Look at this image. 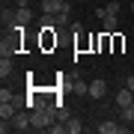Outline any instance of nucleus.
Masks as SVG:
<instances>
[{
    "label": "nucleus",
    "mask_w": 134,
    "mask_h": 134,
    "mask_svg": "<svg viewBox=\"0 0 134 134\" xmlns=\"http://www.w3.org/2000/svg\"><path fill=\"white\" fill-rule=\"evenodd\" d=\"M9 75H12V60L3 57V60H0V77H9Z\"/></svg>",
    "instance_id": "nucleus-9"
},
{
    "label": "nucleus",
    "mask_w": 134,
    "mask_h": 134,
    "mask_svg": "<svg viewBox=\"0 0 134 134\" xmlns=\"http://www.w3.org/2000/svg\"><path fill=\"white\" fill-rule=\"evenodd\" d=\"M12 125H15V131H33V125H30V113H27V110H18V113L12 116Z\"/></svg>",
    "instance_id": "nucleus-2"
},
{
    "label": "nucleus",
    "mask_w": 134,
    "mask_h": 134,
    "mask_svg": "<svg viewBox=\"0 0 134 134\" xmlns=\"http://www.w3.org/2000/svg\"><path fill=\"white\" fill-rule=\"evenodd\" d=\"M104 92H107V83L101 81V77H96V81H90V92H86L90 98H104Z\"/></svg>",
    "instance_id": "nucleus-4"
},
{
    "label": "nucleus",
    "mask_w": 134,
    "mask_h": 134,
    "mask_svg": "<svg viewBox=\"0 0 134 134\" xmlns=\"http://www.w3.org/2000/svg\"><path fill=\"white\" fill-rule=\"evenodd\" d=\"M101 24H104V33H113V30H116V15H107Z\"/></svg>",
    "instance_id": "nucleus-11"
},
{
    "label": "nucleus",
    "mask_w": 134,
    "mask_h": 134,
    "mask_svg": "<svg viewBox=\"0 0 134 134\" xmlns=\"http://www.w3.org/2000/svg\"><path fill=\"white\" fill-rule=\"evenodd\" d=\"M131 101H134V90H128V86H122V90L116 92V107L122 110V107H128Z\"/></svg>",
    "instance_id": "nucleus-5"
},
{
    "label": "nucleus",
    "mask_w": 134,
    "mask_h": 134,
    "mask_svg": "<svg viewBox=\"0 0 134 134\" xmlns=\"http://www.w3.org/2000/svg\"><path fill=\"white\" fill-rule=\"evenodd\" d=\"M69 9V0H42V15H57Z\"/></svg>",
    "instance_id": "nucleus-1"
},
{
    "label": "nucleus",
    "mask_w": 134,
    "mask_h": 134,
    "mask_svg": "<svg viewBox=\"0 0 134 134\" xmlns=\"http://www.w3.org/2000/svg\"><path fill=\"white\" fill-rule=\"evenodd\" d=\"M96 15H98V21H104V18H107V6H101V9H96Z\"/></svg>",
    "instance_id": "nucleus-14"
},
{
    "label": "nucleus",
    "mask_w": 134,
    "mask_h": 134,
    "mask_svg": "<svg viewBox=\"0 0 134 134\" xmlns=\"http://www.w3.org/2000/svg\"><path fill=\"white\" fill-rule=\"evenodd\" d=\"M125 86H128V90H134V75H128V77H125Z\"/></svg>",
    "instance_id": "nucleus-15"
},
{
    "label": "nucleus",
    "mask_w": 134,
    "mask_h": 134,
    "mask_svg": "<svg viewBox=\"0 0 134 134\" xmlns=\"http://www.w3.org/2000/svg\"><path fill=\"white\" fill-rule=\"evenodd\" d=\"M122 131L125 128H122L119 122H113V119H104V122L98 125V134H122Z\"/></svg>",
    "instance_id": "nucleus-6"
},
{
    "label": "nucleus",
    "mask_w": 134,
    "mask_h": 134,
    "mask_svg": "<svg viewBox=\"0 0 134 134\" xmlns=\"http://www.w3.org/2000/svg\"><path fill=\"white\" fill-rule=\"evenodd\" d=\"M57 119H60V122L69 119V110H66V107H57Z\"/></svg>",
    "instance_id": "nucleus-13"
},
{
    "label": "nucleus",
    "mask_w": 134,
    "mask_h": 134,
    "mask_svg": "<svg viewBox=\"0 0 134 134\" xmlns=\"http://www.w3.org/2000/svg\"><path fill=\"white\" fill-rule=\"evenodd\" d=\"M66 24H69V9H63L54 15V27H66Z\"/></svg>",
    "instance_id": "nucleus-10"
},
{
    "label": "nucleus",
    "mask_w": 134,
    "mask_h": 134,
    "mask_svg": "<svg viewBox=\"0 0 134 134\" xmlns=\"http://www.w3.org/2000/svg\"><path fill=\"white\" fill-rule=\"evenodd\" d=\"M30 21H33V12H30V6H15V24H18V27H27Z\"/></svg>",
    "instance_id": "nucleus-3"
},
{
    "label": "nucleus",
    "mask_w": 134,
    "mask_h": 134,
    "mask_svg": "<svg viewBox=\"0 0 134 134\" xmlns=\"http://www.w3.org/2000/svg\"><path fill=\"white\" fill-rule=\"evenodd\" d=\"M66 131H69V134H81V131H83L81 119H75V116H69V119H66Z\"/></svg>",
    "instance_id": "nucleus-8"
},
{
    "label": "nucleus",
    "mask_w": 134,
    "mask_h": 134,
    "mask_svg": "<svg viewBox=\"0 0 134 134\" xmlns=\"http://www.w3.org/2000/svg\"><path fill=\"white\" fill-rule=\"evenodd\" d=\"M18 113V104L15 101H0V119H12Z\"/></svg>",
    "instance_id": "nucleus-7"
},
{
    "label": "nucleus",
    "mask_w": 134,
    "mask_h": 134,
    "mask_svg": "<svg viewBox=\"0 0 134 134\" xmlns=\"http://www.w3.org/2000/svg\"><path fill=\"white\" fill-rule=\"evenodd\" d=\"M119 9H122L119 0H110V3H107V15H119Z\"/></svg>",
    "instance_id": "nucleus-12"
},
{
    "label": "nucleus",
    "mask_w": 134,
    "mask_h": 134,
    "mask_svg": "<svg viewBox=\"0 0 134 134\" xmlns=\"http://www.w3.org/2000/svg\"><path fill=\"white\" fill-rule=\"evenodd\" d=\"M131 12H134V3H131Z\"/></svg>",
    "instance_id": "nucleus-16"
}]
</instances>
